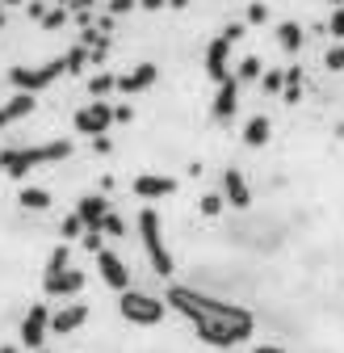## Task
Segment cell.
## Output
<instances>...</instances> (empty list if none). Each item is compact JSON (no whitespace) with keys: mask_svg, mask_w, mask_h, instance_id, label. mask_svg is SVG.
Masks as SVG:
<instances>
[{"mask_svg":"<svg viewBox=\"0 0 344 353\" xmlns=\"http://www.w3.org/2000/svg\"><path fill=\"white\" fill-rule=\"evenodd\" d=\"M139 236H143V248H147V261H151V270L160 278L172 274V252L164 244V232H160V214L155 210H139Z\"/></svg>","mask_w":344,"mask_h":353,"instance_id":"3","label":"cell"},{"mask_svg":"<svg viewBox=\"0 0 344 353\" xmlns=\"http://www.w3.org/2000/svg\"><path fill=\"white\" fill-rule=\"evenodd\" d=\"M114 122H131V105H118L114 110Z\"/></svg>","mask_w":344,"mask_h":353,"instance_id":"35","label":"cell"},{"mask_svg":"<svg viewBox=\"0 0 344 353\" xmlns=\"http://www.w3.org/2000/svg\"><path fill=\"white\" fill-rule=\"evenodd\" d=\"M235 110H239V84H235V76H227V80L219 84V93H214L210 114H214V122H231Z\"/></svg>","mask_w":344,"mask_h":353,"instance_id":"10","label":"cell"},{"mask_svg":"<svg viewBox=\"0 0 344 353\" xmlns=\"http://www.w3.org/2000/svg\"><path fill=\"white\" fill-rule=\"evenodd\" d=\"M80 244L89 248V252H101V248H105V244H101V232H84V236H80Z\"/></svg>","mask_w":344,"mask_h":353,"instance_id":"31","label":"cell"},{"mask_svg":"<svg viewBox=\"0 0 344 353\" xmlns=\"http://www.w3.org/2000/svg\"><path fill=\"white\" fill-rule=\"evenodd\" d=\"M97 274H101V282L109 286V290H131V270H126V261L118 256V252H109V248H101L97 252Z\"/></svg>","mask_w":344,"mask_h":353,"instance_id":"7","label":"cell"},{"mask_svg":"<svg viewBox=\"0 0 344 353\" xmlns=\"http://www.w3.org/2000/svg\"><path fill=\"white\" fill-rule=\"evenodd\" d=\"M223 38H227V42H239V38H244V26H227Z\"/></svg>","mask_w":344,"mask_h":353,"instance_id":"34","label":"cell"},{"mask_svg":"<svg viewBox=\"0 0 344 353\" xmlns=\"http://www.w3.org/2000/svg\"><path fill=\"white\" fill-rule=\"evenodd\" d=\"M261 88H265V93H281V88H286V72H277V68L265 72L261 76Z\"/></svg>","mask_w":344,"mask_h":353,"instance_id":"24","label":"cell"},{"mask_svg":"<svg viewBox=\"0 0 344 353\" xmlns=\"http://www.w3.org/2000/svg\"><path fill=\"white\" fill-rule=\"evenodd\" d=\"M223 202H231L235 210L252 206V190H248V181H244L239 168H227V172H223Z\"/></svg>","mask_w":344,"mask_h":353,"instance_id":"13","label":"cell"},{"mask_svg":"<svg viewBox=\"0 0 344 353\" xmlns=\"http://www.w3.org/2000/svg\"><path fill=\"white\" fill-rule=\"evenodd\" d=\"M248 80H261V59L256 55L239 59V68H235V84H248Z\"/></svg>","mask_w":344,"mask_h":353,"instance_id":"22","label":"cell"},{"mask_svg":"<svg viewBox=\"0 0 344 353\" xmlns=\"http://www.w3.org/2000/svg\"><path fill=\"white\" fill-rule=\"evenodd\" d=\"M101 236H126V228H122V219H118L114 210L105 214V223H101Z\"/></svg>","mask_w":344,"mask_h":353,"instance_id":"29","label":"cell"},{"mask_svg":"<svg viewBox=\"0 0 344 353\" xmlns=\"http://www.w3.org/2000/svg\"><path fill=\"white\" fill-rule=\"evenodd\" d=\"M76 5H80V9H89V5H93V0H76Z\"/></svg>","mask_w":344,"mask_h":353,"instance_id":"39","label":"cell"},{"mask_svg":"<svg viewBox=\"0 0 344 353\" xmlns=\"http://www.w3.org/2000/svg\"><path fill=\"white\" fill-rule=\"evenodd\" d=\"M139 0H109V13H131Z\"/></svg>","mask_w":344,"mask_h":353,"instance_id":"33","label":"cell"},{"mask_svg":"<svg viewBox=\"0 0 344 353\" xmlns=\"http://www.w3.org/2000/svg\"><path fill=\"white\" fill-rule=\"evenodd\" d=\"M80 236H84V223H80L76 214H67L63 219V240H80Z\"/></svg>","mask_w":344,"mask_h":353,"instance_id":"28","label":"cell"},{"mask_svg":"<svg viewBox=\"0 0 344 353\" xmlns=\"http://www.w3.org/2000/svg\"><path fill=\"white\" fill-rule=\"evenodd\" d=\"M155 63H139V68H131L126 76H118V88L122 93H143V88H151L155 84Z\"/></svg>","mask_w":344,"mask_h":353,"instance_id":"16","label":"cell"},{"mask_svg":"<svg viewBox=\"0 0 344 353\" xmlns=\"http://www.w3.org/2000/svg\"><path fill=\"white\" fill-rule=\"evenodd\" d=\"M206 76H210L214 84H223V80L231 76V42H227L223 34L206 47Z\"/></svg>","mask_w":344,"mask_h":353,"instance_id":"9","label":"cell"},{"mask_svg":"<svg viewBox=\"0 0 344 353\" xmlns=\"http://www.w3.org/2000/svg\"><path fill=\"white\" fill-rule=\"evenodd\" d=\"M114 126V105L109 101H93V105H84L80 114H76V130L80 135H105V130Z\"/></svg>","mask_w":344,"mask_h":353,"instance_id":"6","label":"cell"},{"mask_svg":"<svg viewBox=\"0 0 344 353\" xmlns=\"http://www.w3.org/2000/svg\"><path fill=\"white\" fill-rule=\"evenodd\" d=\"M118 307H122V316L131 320V324H143V328H151V324H160V320H164V303H160L155 294L135 290V286L118 294Z\"/></svg>","mask_w":344,"mask_h":353,"instance_id":"4","label":"cell"},{"mask_svg":"<svg viewBox=\"0 0 344 353\" xmlns=\"http://www.w3.org/2000/svg\"><path fill=\"white\" fill-rule=\"evenodd\" d=\"M323 63H327V72H344V42H340V47H332V51L323 55Z\"/></svg>","mask_w":344,"mask_h":353,"instance_id":"25","label":"cell"},{"mask_svg":"<svg viewBox=\"0 0 344 353\" xmlns=\"http://www.w3.org/2000/svg\"><path fill=\"white\" fill-rule=\"evenodd\" d=\"M38 353H47V349H38Z\"/></svg>","mask_w":344,"mask_h":353,"instance_id":"43","label":"cell"},{"mask_svg":"<svg viewBox=\"0 0 344 353\" xmlns=\"http://www.w3.org/2000/svg\"><path fill=\"white\" fill-rule=\"evenodd\" d=\"M197 206H202V214H210V219H214V214L223 210V194H206V198H202Z\"/></svg>","mask_w":344,"mask_h":353,"instance_id":"27","label":"cell"},{"mask_svg":"<svg viewBox=\"0 0 344 353\" xmlns=\"http://www.w3.org/2000/svg\"><path fill=\"white\" fill-rule=\"evenodd\" d=\"M168 303L177 307V312L193 324V332L206 345H214V349H231V345L248 341L252 328H256L252 312H244V307H235V303H223L214 294L189 290V286H168Z\"/></svg>","mask_w":344,"mask_h":353,"instance_id":"1","label":"cell"},{"mask_svg":"<svg viewBox=\"0 0 344 353\" xmlns=\"http://www.w3.org/2000/svg\"><path fill=\"white\" fill-rule=\"evenodd\" d=\"M0 26H5V13H0Z\"/></svg>","mask_w":344,"mask_h":353,"instance_id":"42","label":"cell"},{"mask_svg":"<svg viewBox=\"0 0 344 353\" xmlns=\"http://www.w3.org/2000/svg\"><path fill=\"white\" fill-rule=\"evenodd\" d=\"M303 42H307V34H303V26H298V21H281L277 26V47L286 55H298V51H303Z\"/></svg>","mask_w":344,"mask_h":353,"instance_id":"18","label":"cell"},{"mask_svg":"<svg viewBox=\"0 0 344 353\" xmlns=\"http://www.w3.org/2000/svg\"><path fill=\"white\" fill-rule=\"evenodd\" d=\"M114 88H118V76H109V72H97V76L89 80V93H93L97 101H101L105 93H114Z\"/></svg>","mask_w":344,"mask_h":353,"instance_id":"21","label":"cell"},{"mask_svg":"<svg viewBox=\"0 0 344 353\" xmlns=\"http://www.w3.org/2000/svg\"><path fill=\"white\" fill-rule=\"evenodd\" d=\"M63 72H67L63 59H51V63H42V68H9V84L17 88V93H42V88L55 84Z\"/></svg>","mask_w":344,"mask_h":353,"instance_id":"5","label":"cell"},{"mask_svg":"<svg viewBox=\"0 0 344 353\" xmlns=\"http://www.w3.org/2000/svg\"><path fill=\"white\" fill-rule=\"evenodd\" d=\"M47 332H51V312L47 307H30V316L21 320V345L38 353L42 341H47Z\"/></svg>","mask_w":344,"mask_h":353,"instance_id":"8","label":"cell"},{"mask_svg":"<svg viewBox=\"0 0 344 353\" xmlns=\"http://www.w3.org/2000/svg\"><path fill=\"white\" fill-rule=\"evenodd\" d=\"M17 202H21L25 210H47V206H51V194L38 190V185H25V190L17 194Z\"/></svg>","mask_w":344,"mask_h":353,"instance_id":"20","label":"cell"},{"mask_svg":"<svg viewBox=\"0 0 344 353\" xmlns=\"http://www.w3.org/2000/svg\"><path fill=\"white\" fill-rule=\"evenodd\" d=\"M269 135H273V126H269V118H265V114L248 118V126H244V143H248V148H265V143H269Z\"/></svg>","mask_w":344,"mask_h":353,"instance_id":"19","label":"cell"},{"mask_svg":"<svg viewBox=\"0 0 344 353\" xmlns=\"http://www.w3.org/2000/svg\"><path fill=\"white\" fill-rule=\"evenodd\" d=\"M84 320H89V307H84V303H67V307H59V312L51 316V332H76Z\"/></svg>","mask_w":344,"mask_h":353,"instance_id":"17","label":"cell"},{"mask_svg":"<svg viewBox=\"0 0 344 353\" xmlns=\"http://www.w3.org/2000/svg\"><path fill=\"white\" fill-rule=\"evenodd\" d=\"M67 261H72V252H67V244H59V248L51 252V261H47V278H51V274H63V270H72Z\"/></svg>","mask_w":344,"mask_h":353,"instance_id":"23","label":"cell"},{"mask_svg":"<svg viewBox=\"0 0 344 353\" xmlns=\"http://www.w3.org/2000/svg\"><path fill=\"white\" fill-rule=\"evenodd\" d=\"M34 93H13L5 105H0V126H13V122H21V118H30L34 114Z\"/></svg>","mask_w":344,"mask_h":353,"instance_id":"15","label":"cell"},{"mask_svg":"<svg viewBox=\"0 0 344 353\" xmlns=\"http://www.w3.org/2000/svg\"><path fill=\"white\" fill-rule=\"evenodd\" d=\"M139 5H143V9H151V13H155V9H164V5H168V0H139Z\"/></svg>","mask_w":344,"mask_h":353,"instance_id":"36","label":"cell"},{"mask_svg":"<svg viewBox=\"0 0 344 353\" xmlns=\"http://www.w3.org/2000/svg\"><path fill=\"white\" fill-rule=\"evenodd\" d=\"M105 214H109V202H105L101 194H84V198H80V206H76V219L84 223V232H101Z\"/></svg>","mask_w":344,"mask_h":353,"instance_id":"12","label":"cell"},{"mask_svg":"<svg viewBox=\"0 0 344 353\" xmlns=\"http://www.w3.org/2000/svg\"><path fill=\"white\" fill-rule=\"evenodd\" d=\"M340 5H344V0H332V9H340Z\"/></svg>","mask_w":344,"mask_h":353,"instance_id":"40","label":"cell"},{"mask_svg":"<svg viewBox=\"0 0 344 353\" xmlns=\"http://www.w3.org/2000/svg\"><path fill=\"white\" fill-rule=\"evenodd\" d=\"M131 190L143 198V202H155V198H168V194H177V181L172 176H160V172H143L131 181Z\"/></svg>","mask_w":344,"mask_h":353,"instance_id":"11","label":"cell"},{"mask_svg":"<svg viewBox=\"0 0 344 353\" xmlns=\"http://www.w3.org/2000/svg\"><path fill=\"white\" fill-rule=\"evenodd\" d=\"M72 156V139H51V143H30V148H5L0 152V168L9 176H21L30 168H42V164H55V160H67Z\"/></svg>","mask_w":344,"mask_h":353,"instance_id":"2","label":"cell"},{"mask_svg":"<svg viewBox=\"0 0 344 353\" xmlns=\"http://www.w3.org/2000/svg\"><path fill=\"white\" fill-rule=\"evenodd\" d=\"M63 21H67V13H63V9H51L47 17H42V26H47V30H59Z\"/></svg>","mask_w":344,"mask_h":353,"instance_id":"32","label":"cell"},{"mask_svg":"<svg viewBox=\"0 0 344 353\" xmlns=\"http://www.w3.org/2000/svg\"><path fill=\"white\" fill-rule=\"evenodd\" d=\"M256 353H286V349H277V345H261Z\"/></svg>","mask_w":344,"mask_h":353,"instance_id":"37","label":"cell"},{"mask_svg":"<svg viewBox=\"0 0 344 353\" xmlns=\"http://www.w3.org/2000/svg\"><path fill=\"white\" fill-rule=\"evenodd\" d=\"M0 353H17V349H0Z\"/></svg>","mask_w":344,"mask_h":353,"instance_id":"41","label":"cell"},{"mask_svg":"<svg viewBox=\"0 0 344 353\" xmlns=\"http://www.w3.org/2000/svg\"><path fill=\"white\" fill-rule=\"evenodd\" d=\"M248 21H252V26L269 21V5H261V0H256V5H248Z\"/></svg>","mask_w":344,"mask_h":353,"instance_id":"30","label":"cell"},{"mask_svg":"<svg viewBox=\"0 0 344 353\" xmlns=\"http://www.w3.org/2000/svg\"><path fill=\"white\" fill-rule=\"evenodd\" d=\"M327 34L344 42V5H340V9H332V21H327Z\"/></svg>","mask_w":344,"mask_h":353,"instance_id":"26","label":"cell"},{"mask_svg":"<svg viewBox=\"0 0 344 353\" xmlns=\"http://www.w3.org/2000/svg\"><path fill=\"white\" fill-rule=\"evenodd\" d=\"M84 282H89V278H84L80 270H63V274H51L42 286H47V294H55V299H72V294L84 290Z\"/></svg>","mask_w":344,"mask_h":353,"instance_id":"14","label":"cell"},{"mask_svg":"<svg viewBox=\"0 0 344 353\" xmlns=\"http://www.w3.org/2000/svg\"><path fill=\"white\" fill-rule=\"evenodd\" d=\"M168 5H172V9H185V5H189V0H168Z\"/></svg>","mask_w":344,"mask_h":353,"instance_id":"38","label":"cell"}]
</instances>
